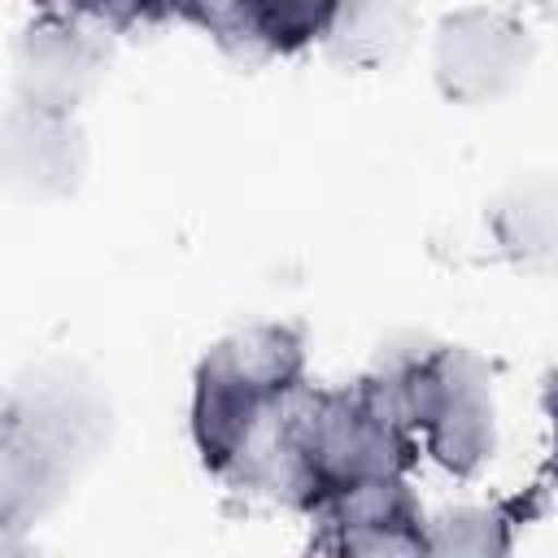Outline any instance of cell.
<instances>
[{
  "label": "cell",
  "instance_id": "1",
  "mask_svg": "<svg viewBox=\"0 0 558 558\" xmlns=\"http://www.w3.org/2000/svg\"><path fill=\"white\" fill-rule=\"evenodd\" d=\"M414 462L418 436L397 405L388 371L375 366L349 388H301L288 401L257 488L314 514L362 484L405 480Z\"/></svg>",
  "mask_w": 558,
  "mask_h": 558
},
{
  "label": "cell",
  "instance_id": "2",
  "mask_svg": "<svg viewBox=\"0 0 558 558\" xmlns=\"http://www.w3.org/2000/svg\"><path fill=\"white\" fill-rule=\"evenodd\" d=\"M109 440V397L70 362L26 371L0 392V532H26L65 501Z\"/></svg>",
  "mask_w": 558,
  "mask_h": 558
},
{
  "label": "cell",
  "instance_id": "3",
  "mask_svg": "<svg viewBox=\"0 0 558 558\" xmlns=\"http://www.w3.org/2000/svg\"><path fill=\"white\" fill-rule=\"evenodd\" d=\"M301 388L305 340L296 327L262 323L218 340L201 357L192 392V440L205 471L257 488L270 436Z\"/></svg>",
  "mask_w": 558,
  "mask_h": 558
},
{
  "label": "cell",
  "instance_id": "4",
  "mask_svg": "<svg viewBox=\"0 0 558 558\" xmlns=\"http://www.w3.org/2000/svg\"><path fill=\"white\" fill-rule=\"evenodd\" d=\"M392 379L397 405L423 449L453 475H475L497 440L493 427V375L458 344H423L379 357Z\"/></svg>",
  "mask_w": 558,
  "mask_h": 558
},
{
  "label": "cell",
  "instance_id": "5",
  "mask_svg": "<svg viewBox=\"0 0 558 558\" xmlns=\"http://www.w3.org/2000/svg\"><path fill=\"white\" fill-rule=\"evenodd\" d=\"M109 61V39L78 13H44L31 22L13 48L17 100L74 113V105L96 87Z\"/></svg>",
  "mask_w": 558,
  "mask_h": 558
},
{
  "label": "cell",
  "instance_id": "6",
  "mask_svg": "<svg viewBox=\"0 0 558 558\" xmlns=\"http://www.w3.org/2000/svg\"><path fill=\"white\" fill-rule=\"evenodd\" d=\"M532 57L527 31L493 9H462L440 22L436 35V83L458 105H484L501 96Z\"/></svg>",
  "mask_w": 558,
  "mask_h": 558
},
{
  "label": "cell",
  "instance_id": "7",
  "mask_svg": "<svg viewBox=\"0 0 558 558\" xmlns=\"http://www.w3.org/2000/svg\"><path fill=\"white\" fill-rule=\"evenodd\" d=\"M87 166L83 131L70 113L13 100L0 109V187L17 196H65Z\"/></svg>",
  "mask_w": 558,
  "mask_h": 558
},
{
  "label": "cell",
  "instance_id": "8",
  "mask_svg": "<svg viewBox=\"0 0 558 558\" xmlns=\"http://www.w3.org/2000/svg\"><path fill=\"white\" fill-rule=\"evenodd\" d=\"M310 519L318 523L310 545L323 554H427V523L405 480L362 484Z\"/></svg>",
  "mask_w": 558,
  "mask_h": 558
},
{
  "label": "cell",
  "instance_id": "9",
  "mask_svg": "<svg viewBox=\"0 0 558 558\" xmlns=\"http://www.w3.org/2000/svg\"><path fill=\"white\" fill-rule=\"evenodd\" d=\"M336 0H201L196 22L240 61L288 57L323 39Z\"/></svg>",
  "mask_w": 558,
  "mask_h": 558
},
{
  "label": "cell",
  "instance_id": "10",
  "mask_svg": "<svg viewBox=\"0 0 558 558\" xmlns=\"http://www.w3.org/2000/svg\"><path fill=\"white\" fill-rule=\"evenodd\" d=\"M414 35V0H336L323 31L327 57L344 70L388 65Z\"/></svg>",
  "mask_w": 558,
  "mask_h": 558
},
{
  "label": "cell",
  "instance_id": "11",
  "mask_svg": "<svg viewBox=\"0 0 558 558\" xmlns=\"http://www.w3.org/2000/svg\"><path fill=\"white\" fill-rule=\"evenodd\" d=\"M44 9H70L78 17H92V22H105L113 31H131V26H157V22H170V17H187L196 22L201 13V0H35Z\"/></svg>",
  "mask_w": 558,
  "mask_h": 558
},
{
  "label": "cell",
  "instance_id": "12",
  "mask_svg": "<svg viewBox=\"0 0 558 558\" xmlns=\"http://www.w3.org/2000/svg\"><path fill=\"white\" fill-rule=\"evenodd\" d=\"M506 514L501 510H458L445 514L440 523H427V554H501L510 545L506 536Z\"/></svg>",
  "mask_w": 558,
  "mask_h": 558
}]
</instances>
